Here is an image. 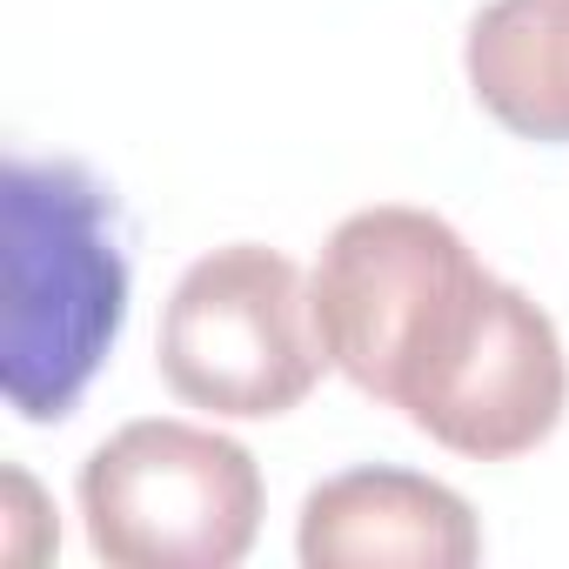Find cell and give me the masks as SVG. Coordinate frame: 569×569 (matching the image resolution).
Here are the masks:
<instances>
[{"instance_id":"5b68a950","label":"cell","mask_w":569,"mask_h":569,"mask_svg":"<svg viewBox=\"0 0 569 569\" xmlns=\"http://www.w3.org/2000/svg\"><path fill=\"white\" fill-rule=\"evenodd\" d=\"M296 549L309 569H469L482 529L449 482L376 462L309 489Z\"/></svg>"},{"instance_id":"7a4b0ae2","label":"cell","mask_w":569,"mask_h":569,"mask_svg":"<svg viewBox=\"0 0 569 569\" xmlns=\"http://www.w3.org/2000/svg\"><path fill=\"white\" fill-rule=\"evenodd\" d=\"M316 296L289 254L228 241L201 254L161 309V382L208 416H289L322 382Z\"/></svg>"},{"instance_id":"8992f818","label":"cell","mask_w":569,"mask_h":569,"mask_svg":"<svg viewBox=\"0 0 569 569\" xmlns=\"http://www.w3.org/2000/svg\"><path fill=\"white\" fill-rule=\"evenodd\" d=\"M469 88L509 134L569 148V0H489L469 21Z\"/></svg>"},{"instance_id":"277c9868","label":"cell","mask_w":569,"mask_h":569,"mask_svg":"<svg viewBox=\"0 0 569 569\" xmlns=\"http://www.w3.org/2000/svg\"><path fill=\"white\" fill-rule=\"evenodd\" d=\"M469 268H476L469 241L429 208H362V214H349L329 234L322 268L309 281L329 362L362 396L389 402V382H396L416 329L429 322V309Z\"/></svg>"},{"instance_id":"6da1fadb","label":"cell","mask_w":569,"mask_h":569,"mask_svg":"<svg viewBox=\"0 0 569 569\" xmlns=\"http://www.w3.org/2000/svg\"><path fill=\"white\" fill-rule=\"evenodd\" d=\"M128 322L114 194L81 161L14 154L0 174V396L21 422H61Z\"/></svg>"},{"instance_id":"3957f363","label":"cell","mask_w":569,"mask_h":569,"mask_svg":"<svg viewBox=\"0 0 569 569\" xmlns=\"http://www.w3.org/2000/svg\"><path fill=\"white\" fill-rule=\"evenodd\" d=\"M94 556L121 569H228L261 529V469L234 436L148 416L114 429L81 469Z\"/></svg>"}]
</instances>
